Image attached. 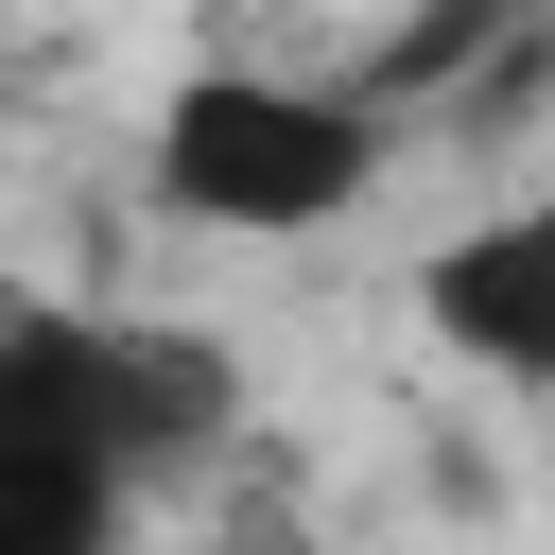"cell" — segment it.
<instances>
[{"instance_id":"4","label":"cell","mask_w":555,"mask_h":555,"mask_svg":"<svg viewBox=\"0 0 555 555\" xmlns=\"http://www.w3.org/2000/svg\"><path fill=\"white\" fill-rule=\"evenodd\" d=\"M104 416H121L139 503H156V486H208L225 434H243V364H225L208 330H173V312H104Z\"/></svg>"},{"instance_id":"3","label":"cell","mask_w":555,"mask_h":555,"mask_svg":"<svg viewBox=\"0 0 555 555\" xmlns=\"http://www.w3.org/2000/svg\"><path fill=\"white\" fill-rule=\"evenodd\" d=\"M416 312L451 364H486L503 399H555V191L538 208H486L416 260Z\"/></svg>"},{"instance_id":"1","label":"cell","mask_w":555,"mask_h":555,"mask_svg":"<svg viewBox=\"0 0 555 555\" xmlns=\"http://www.w3.org/2000/svg\"><path fill=\"white\" fill-rule=\"evenodd\" d=\"M399 121L364 87H312V69H191L156 104V208L173 225H225V243H312L382 191Z\"/></svg>"},{"instance_id":"2","label":"cell","mask_w":555,"mask_h":555,"mask_svg":"<svg viewBox=\"0 0 555 555\" xmlns=\"http://www.w3.org/2000/svg\"><path fill=\"white\" fill-rule=\"evenodd\" d=\"M121 503L104 312H0V555H121Z\"/></svg>"}]
</instances>
